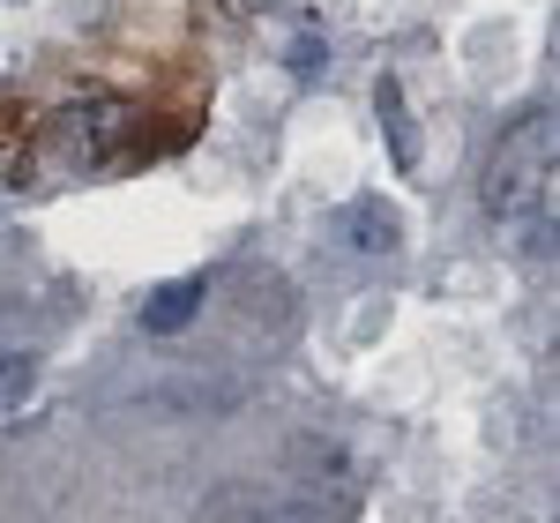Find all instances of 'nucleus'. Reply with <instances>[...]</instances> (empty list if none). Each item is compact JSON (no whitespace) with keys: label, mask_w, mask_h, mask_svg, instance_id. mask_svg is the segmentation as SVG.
Masks as SVG:
<instances>
[{"label":"nucleus","mask_w":560,"mask_h":523,"mask_svg":"<svg viewBox=\"0 0 560 523\" xmlns=\"http://www.w3.org/2000/svg\"><path fill=\"white\" fill-rule=\"evenodd\" d=\"M478 202L501 232H523V224L546 232V202H553V113L546 105H530L501 128L486 173H478Z\"/></svg>","instance_id":"obj_1"},{"label":"nucleus","mask_w":560,"mask_h":523,"mask_svg":"<svg viewBox=\"0 0 560 523\" xmlns=\"http://www.w3.org/2000/svg\"><path fill=\"white\" fill-rule=\"evenodd\" d=\"M135 113L128 105H68L60 120H52V135H45V150H52V165L60 173H97L105 158H120V142H128Z\"/></svg>","instance_id":"obj_2"},{"label":"nucleus","mask_w":560,"mask_h":523,"mask_svg":"<svg viewBox=\"0 0 560 523\" xmlns=\"http://www.w3.org/2000/svg\"><path fill=\"white\" fill-rule=\"evenodd\" d=\"M210 523H329V509L300 486H224L202 501Z\"/></svg>","instance_id":"obj_3"},{"label":"nucleus","mask_w":560,"mask_h":523,"mask_svg":"<svg viewBox=\"0 0 560 523\" xmlns=\"http://www.w3.org/2000/svg\"><path fill=\"white\" fill-rule=\"evenodd\" d=\"M337 240H345L359 262H388L404 247V210L382 202V195H351L345 210H337Z\"/></svg>","instance_id":"obj_4"},{"label":"nucleus","mask_w":560,"mask_h":523,"mask_svg":"<svg viewBox=\"0 0 560 523\" xmlns=\"http://www.w3.org/2000/svg\"><path fill=\"white\" fill-rule=\"evenodd\" d=\"M284 479L314 486V493H351V449L322 434H292L284 441Z\"/></svg>","instance_id":"obj_5"},{"label":"nucleus","mask_w":560,"mask_h":523,"mask_svg":"<svg viewBox=\"0 0 560 523\" xmlns=\"http://www.w3.org/2000/svg\"><path fill=\"white\" fill-rule=\"evenodd\" d=\"M202 300H210V277L195 269V277H173V284H158L150 300H142V329L150 337H179L195 314H202Z\"/></svg>","instance_id":"obj_6"},{"label":"nucleus","mask_w":560,"mask_h":523,"mask_svg":"<svg viewBox=\"0 0 560 523\" xmlns=\"http://www.w3.org/2000/svg\"><path fill=\"white\" fill-rule=\"evenodd\" d=\"M374 113H382V135H388V158L411 173L419 165V120H411V105H404V90H396V75H382L374 83Z\"/></svg>","instance_id":"obj_7"},{"label":"nucleus","mask_w":560,"mask_h":523,"mask_svg":"<svg viewBox=\"0 0 560 523\" xmlns=\"http://www.w3.org/2000/svg\"><path fill=\"white\" fill-rule=\"evenodd\" d=\"M38 396V359L31 351H0V419H15Z\"/></svg>","instance_id":"obj_8"}]
</instances>
